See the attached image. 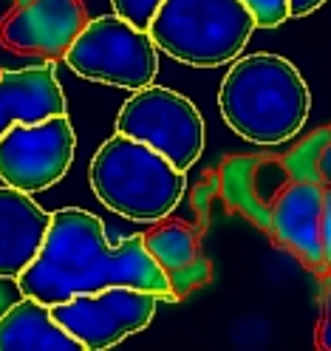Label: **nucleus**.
Returning a JSON list of instances; mask_svg holds the SVG:
<instances>
[{
	"mask_svg": "<svg viewBox=\"0 0 331 351\" xmlns=\"http://www.w3.org/2000/svg\"><path fill=\"white\" fill-rule=\"evenodd\" d=\"M14 283L23 298H34L46 306L74 295H94L108 287H134L175 303L170 280L147 252L145 238L127 235L114 247L105 235V224L79 207L51 213L37 258Z\"/></svg>",
	"mask_w": 331,
	"mask_h": 351,
	"instance_id": "f257e3e1",
	"label": "nucleus"
},
{
	"mask_svg": "<svg viewBox=\"0 0 331 351\" xmlns=\"http://www.w3.org/2000/svg\"><path fill=\"white\" fill-rule=\"evenodd\" d=\"M224 122L260 147L292 142L312 108V94L295 65L269 51L235 57L218 91Z\"/></svg>",
	"mask_w": 331,
	"mask_h": 351,
	"instance_id": "f03ea898",
	"label": "nucleus"
},
{
	"mask_svg": "<svg viewBox=\"0 0 331 351\" xmlns=\"http://www.w3.org/2000/svg\"><path fill=\"white\" fill-rule=\"evenodd\" d=\"M94 195L130 221L156 224L179 207L187 179L184 170L167 162L150 145L114 134L91 159Z\"/></svg>",
	"mask_w": 331,
	"mask_h": 351,
	"instance_id": "7ed1b4c3",
	"label": "nucleus"
},
{
	"mask_svg": "<svg viewBox=\"0 0 331 351\" xmlns=\"http://www.w3.org/2000/svg\"><path fill=\"white\" fill-rule=\"evenodd\" d=\"M244 0H164L147 34L156 49L195 69L232 62L255 32Z\"/></svg>",
	"mask_w": 331,
	"mask_h": 351,
	"instance_id": "20e7f679",
	"label": "nucleus"
},
{
	"mask_svg": "<svg viewBox=\"0 0 331 351\" xmlns=\"http://www.w3.org/2000/svg\"><path fill=\"white\" fill-rule=\"evenodd\" d=\"M65 65L82 80L139 91L159 74V49L145 29L130 26L119 14L88 20L62 54Z\"/></svg>",
	"mask_w": 331,
	"mask_h": 351,
	"instance_id": "39448f33",
	"label": "nucleus"
},
{
	"mask_svg": "<svg viewBox=\"0 0 331 351\" xmlns=\"http://www.w3.org/2000/svg\"><path fill=\"white\" fill-rule=\"evenodd\" d=\"M117 134L159 150L179 170H190L204 153V119L198 108L162 85H145L119 108Z\"/></svg>",
	"mask_w": 331,
	"mask_h": 351,
	"instance_id": "423d86ee",
	"label": "nucleus"
},
{
	"mask_svg": "<svg viewBox=\"0 0 331 351\" xmlns=\"http://www.w3.org/2000/svg\"><path fill=\"white\" fill-rule=\"evenodd\" d=\"M328 153L331 128H320L308 136V142L297 145L289 153H280V156H232L221 167V199L235 213L249 218L283 187L306 179V176L323 173Z\"/></svg>",
	"mask_w": 331,
	"mask_h": 351,
	"instance_id": "0eeeda50",
	"label": "nucleus"
},
{
	"mask_svg": "<svg viewBox=\"0 0 331 351\" xmlns=\"http://www.w3.org/2000/svg\"><path fill=\"white\" fill-rule=\"evenodd\" d=\"M159 298L134 287H108L94 295H74L51 306V317L85 351L114 348L142 332L156 317Z\"/></svg>",
	"mask_w": 331,
	"mask_h": 351,
	"instance_id": "6e6552de",
	"label": "nucleus"
},
{
	"mask_svg": "<svg viewBox=\"0 0 331 351\" xmlns=\"http://www.w3.org/2000/svg\"><path fill=\"white\" fill-rule=\"evenodd\" d=\"M74 150L77 136L65 114L14 125L0 136V182L23 193L49 190L69 173Z\"/></svg>",
	"mask_w": 331,
	"mask_h": 351,
	"instance_id": "1a4fd4ad",
	"label": "nucleus"
},
{
	"mask_svg": "<svg viewBox=\"0 0 331 351\" xmlns=\"http://www.w3.org/2000/svg\"><path fill=\"white\" fill-rule=\"evenodd\" d=\"M85 23L79 0H12L0 20V43L17 54L62 57Z\"/></svg>",
	"mask_w": 331,
	"mask_h": 351,
	"instance_id": "9d476101",
	"label": "nucleus"
},
{
	"mask_svg": "<svg viewBox=\"0 0 331 351\" xmlns=\"http://www.w3.org/2000/svg\"><path fill=\"white\" fill-rule=\"evenodd\" d=\"M65 114V94L54 62L0 71V136L14 125H37Z\"/></svg>",
	"mask_w": 331,
	"mask_h": 351,
	"instance_id": "9b49d317",
	"label": "nucleus"
},
{
	"mask_svg": "<svg viewBox=\"0 0 331 351\" xmlns=\"http://www.w3.org/2000/svg\"><path fill=\"white\" fill-rule=\"evenodd\" d=\"M51 224V213L42 210L32 193L0 187V280H17L37 258Z\"/></svg>",
	"mask_w": 331,
	"mask_h": 351,
	"instance_id": "f8f14e48",
	"label": "nucleus"
},
{
	"mask_svg": "<svg viewBox=\"0 0 331 351\" xmlns=\"http://www.w3.org/2000/svg\"><path fill=\"white\" fill-rule=\"evenodd\" d=\"M145 247L153 255V261L162 267L164 278L170 280L173 300H184L190 292L212 278V267L207 255L201 252L195 227L184 221H156L150 232H142Z\"/></svg>",
	"mask_w": 331,
	"mask_h": 351,
	"instance_id": "ddd939ff",
	"label": "nucleus"
},
{
	"mask_svg": "<svg viewBox=\"0 0 331 351\" xmlns=\"http://www.w3.org/2000/svg\"><path fill=\"white\" fill-rule=\"evenodd\" d=\"M0 351H85L51 317V306L23 298L0 315Z\"/></svg>",
	"mask_w": 331,
	"mask_h": 351,
	"instance_id": "4468645a",
	"label": "nucleus"
},
{
	"mask_svg": "<svg viewBox=\"0 0 331 351\" xmlns=\"http://www.w3.org/2000/svg\"><path fill=\"white\" fill-rule=\"evenodd\" d=\"M110 3H114V12L122 20H127L130 26L147 32L153 14L159 12V6L164 3V0H110Z\"/></svg>",
	"mask_w": 331,
	"mask_h": 351,
	"instance_id": "2eb2a0df",
	"label": "nucleus"
},
{
	"mask_svg": "<svg viewBox=\"0 0 331 351\" xmlns=\"http://www.w3.org/2000/svg\"><path fill=\"white\" fill-rule=\"evenodd\" d=\"M244 6L255 17L258 29H278L289 17V6L286 0H244Z\"/></svg>",
	"mask_w": 331,
	"mask_h": 351,
	"instance_id": "dca6fc26",
	"label": "nucleus"
},
{
	"mask_svg": "<svg viewBox=\"0 0 331 351\" xmlns=\"http://www.w3.org/2000/svg\"><path fill=\"white\" fill-rule=\"evenodd\" d=\"M323 312H320V323H317V348L331 351V269L323 275Z\"/></svg>",
	"mask_w": 331,
	"mask_h": 351,
	"instance_id": "f3484780",
	"label": "nucleus"
},
{
	"mask_svg": "<svg viewBox=\"0 0 331 351\" xmlns=\"http://www.w3.org/2000/svg\"><path fill=\"white\" fill-rule=\"evenodd\" d=\"M320 241H323V258L331 269V182L323 187V213H320Z\"/></svg>",
	"mask_w": 331,
	"mask_h": 351,
	"instance_id": "a211bd4d",
	"label": "nucleus"
},
{
	"mask_svg": "<svg viewBox=\"0 0 331 351\" xmlns=\"http://www.w3.org/2000/svg\"><path fill=\"white\" fill-rule=\"evenodd\" d=\"M326 0H286V6H289V17H306L317 12Z\"/></svg>",
	"mask_w": 331,
	"mask_h": 351,
	"instance_id": "6ab92c4d",
	"label": "nucleus"
}]
</instances>
